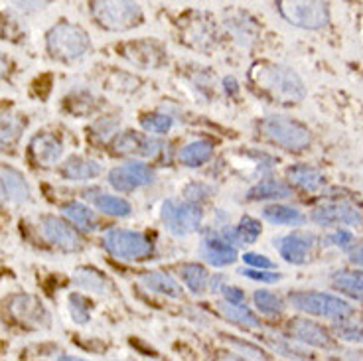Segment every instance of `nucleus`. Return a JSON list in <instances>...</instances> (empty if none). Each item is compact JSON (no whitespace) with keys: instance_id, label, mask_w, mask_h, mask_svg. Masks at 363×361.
Returning a JSON list of instances; mask_svg holds the SVG:
<instances>
[{"instance_id":"49530a36","label":"nucleus","mask_w":363,"mask_h":361,"mask_svg":"<svg viewBox=\"0 0 363 361\" xmlns=\"http://www.w3.org/2000/svg\"><path fill=\"white\" fill-rule=\"evenodd\" d=\"M345 361H363V355L359 352H347Z\"/></svg>"},{"instance_id":"f8f14e48","label":"nucleus","mask_w":363,"mask_h":361,"mask_svg":"<svg viewBox=\"0 0 363 361\" xmlns=\"http://www.w3.org/2000/svg\"><path fill=\"white\" fill-rule=\"evenodd\" d=\"M312 221L318 226H362L363 216L347 204H324L312 211Z\"/></svg>"},{"instance_id":"6ab92c4d","label":"nucleus","mask_w":363,"mask_h":361,"mask_svg":"<svg viewBox=\"0 0 363 361\" xmlns=\"http://www.w3.org/2000/svg\"><path fill=\"white\" fill-rule=\"evenodd\" d=\"M201 257L213 265V267H225L237 259V249L227 241H219V239H208L201 243Z\"/></svg>"},{"instance_id":"09e8293b","label":"nucleus","mask_w":363,"mask_h":361,"mask_svg":"<svg viewBox=\"0 0 363 361\" xmlns=\"http://www.w3.org/2000/svg\"><path fill=\"white\" fill-rule=\"evenodd\" d=\"M57 361H85L82 357H75V355H60V360Z\"/></svg>"},{"instance_id":"423d86ee","label":"nucleus","mask_w":363,"mask_h":361,"mask_svg":"<svg viewBox=\"0 0 363 361\" xmlns=\"http://www.w3.org/2000/svg\"><path fill=\"white\" fill-rule=\"evenodd\" d=\"M93 16L109 30H128L140 24L143 9L136 2H93Z\"/></svg>"},{"instance_id":"ea45409f","label":"nucleus","mask_w":363,"mask_h":361,"mask_svg":"<svg viewBox=\"0 0 363 361\" xmlns=\"http://www.w3.org/2000/svg\"><path fill=\"white\" fill-rule=\"evenodd\" d=\"M115 128H117V123H115L113 118H105V121H99V123L93 127V133H95V136L107 140V138L115 133Z\"/></svg>"},{"instance_id":"393cba45","label":"nucleus","mask_w":363,"mask_h":361,"mask_svg":"<svg viewBox=\"0 0 363 361\" xmlns=\"http://www.w3.org/2000/svg\"><path fill=\"white\" fill-rule=\"evenodd\" d=\"M263 217L267 221H271L274 226H302L304 223V216L298 209L289 208V206H269L263 209Z\"/></svg>"},{"instance_id":"a19ab883","label":"nucleus","mask_w":363,"mask_h":361,"mask_svg":"<svg viewBox=\"0 0 363 361\" xmlns=\"http://www.w3.org/2000/svg\"><path fill=\"white\" fill-rule=\"evenodd\" d=\"M221 292H223V296H225L227 304H243V300H245L243 290L237 289V287H223Z\"/></svg>"},{"instance_id":"79ce46f5","label":"nucleus","mask_w":363,"mask_h":361,"mask_svg":"<svg viewBox=\"0 0 363 361\" xmlns=\"http://www.w3.org/2000/svg\"><path fill=\"white\" fill-rule=\"evenodd\" d=\"M328 241H330V243H334V245H342V247H345V245L354 241V237H352V233H350V231H344V229H340V231H336L334 235H330V239H328Z\"/></svg>"},{"instance_id":"5701e85b","label":"nucleus","mask_w":363,"mask_h":361,"mask_svg":"<svg viewBox=\"0 0 363 361\" xmlns=\"http://www.w3.org/2000/svg\"><path fill=\"white\" fill-rule=\"evenodd\" d=\"M223 235L229 243L251 245L261 235V223L253 217H243L239 226H235L233 229H227V231H223Z\"/></svg>"},{"instance_id":"c9c22d12","label":"nucleus","mask_w":363,"mask_h":361,"mask_svg":"<svg viewBox=\"0 0 363 361\" xmlns=\"http://www.w3.org/2000/svg\"><path fill=\"white\" fill-rule=\"evenodd\" d=\"M172 117L168 115H160V113H155V115H146V117L140 118V125L148 133H155V135H164L172 128Z\"/></svg>"},{"instance_id":"c756f323","label":"nucleus","mask_w":363,"mask_h":361,"mask_svg":"<svg viewBox=\"0 0 363 361\" xmlns=\"http://www.w3.org/2000/svg\"><path fill=\"white\" fill-rule=\"evenodd\" d=\"M62 211L65 213V217L72 219V223H75L77 227H82L85 231H93V229H95V213H93L87 206L79 204V201L65 204Z\"/></svg>"},{"instance_id":"de8ad7c7","label":"nucleus","mask_w":363,"mask_h":361,"mask_svg":"<svg viewBox=\"0 0 363 361\" xmlns=\"http://www.w3.org/2000/svg\"><path fill=\"white\" fill-rule=\"evenodd\" d=\"M225 89L227 91L231 89V91H233V93H235V91H237V82H235V79H233V77H227V79H225Z\"/></svg>"},{"instance_id":"8fccbe9b","label":"nucleus","mask_w":363,"mask_h":361,"mask_svg":"<svg viewBox=\"0 0 363 361\" xmlns=\"http://www.w3.org/2000/svg\"><path fill=\"white\" fill-rule=\"evenodd\" d=\"M4 198H6V191H4V186H2V182H0V204L4 201Z\"/></svg>"},{"instance_id":"c85d7f7f","label":"nucleus","mask_w":363,"mask_h":361,"mask_svg":"<svg viewBox=\"0 0 363 361\" xmlns=\"http://www.w3.org/2000/svg\"><path fill=\"white\" fill-rule=\"evenodd\" d=\"M180 272L182 280L188 284V289H190L191 292L201 294L203 290L208 289L209 274L201 265H198V262H186V265H182Z\"/></svg>"},{"instance_id":"bb28decb","label":"nucleus","mask_w":363,"mask_h":361,"mask_svg":"<svg viewBox=\"0 0 363 361\" xmlns=\"http://www.w3.org/2000/svg\"><path fill=\"white\" fill-rule=\"evenodd\" d=\"M213 145L209 140H194L180 150V160L186 166H200L211 158Z\"/></svg>"},{"instance_id":"20e7f679","label":"nucleus","mask_w":363,"mask_h":361,"mask_svg":"<svg viewBox=\"0 0 363 361\" xmlns=\"http://www.w3.org/2000/svg\"><path fill=\"white\" fill-rule=\"evenodd\" d=\"M91 48L89 34L82 26L69 22H62L48 32V50L55 57L62 60H75L87 54Z\"/></svg>"},{"instance_id":"c03bdc74","label":"nucleus","mask_w":363,"mask_h":361,"mask_svg":"<svg viewBox=\"0 0 363 361\" xmlns=\"http://www.w3.org/2000/svg\"><path fill=\"white\" fill-rule=\"evenodd\" d=\"M350 257H352V262H355V265H363V245H357L355 249H352Z\"/></svg>"},{"instance_id":"a878e982","label":"nucleus","mask_w":363,"mask_h":361,"mask_svg":"<svg viewBox=\"0 0 363 361\" xmlns=\"http://www.w3.org/2000/svg\"><path fill=\"white\" fill-rule=\"evenodd\" d=\"M24 127H26V121L10 113H2L0 115V148H9L14 145L22 135Z\"/></svg>"},{"instance_id":"58836bf2","label":"nucleus","mask_w":363,"mask_h":361,"mask_svg":"<svg viewBox=\"0 0 363 361\" xmlns=\"http://www.w3.org/2000/svg\"><path fill=\"white\" fill-rule=\"evenodd\" d=\"M241 274H245L247 279L261 280V282H277V280H281V274H277V272L257 271V269H243Z\"/></svg>"},{"instance_id":"0eeeda50","label":"nucleus","mask_w":363,"mask_h":361,"mask_svg":"<svg viewBox=\"0 0 363 361\" xmlns=\"http://www.w3.org/2000/svg\"><path fill=\"white\" fill-rule=\"evenodd\" d=\"M279 12L289 24L306 30H320L330 22V9L324 2H279Z\"/></svg>"},{"instance_id":"37998d69","label":"nucleus","mask_w":363,"mask_h":361,"mask_svg":"<svg viewBox=\"0 0 363 361\" xmlns=\"http://www.w3.org/2000/svg\"><path fill=\"white\" fill-rule=\"evenodd\" d=\"M211 361H253L245 357V355H239L235 352H218L213 355V360Z\"/></svg>"},{"instance_id":"9b49d317","label":"nucleus","mask_w":363,"mask_h":361,"mask_svg":"<svg viewBox=\"0 0 363 361\" xmlns=\"http://www.w3.org/2000/svg\"><path fill=\"white\" fill-rule=\"evenodd\" d=\"M10 314L16 322L28 326V328H34V330L45 328L50 322V314H48L44 304L30 294H18V296L12 298Z\"/></svg>"},{"instance_id":"39448f33","label":"nucleus","mask_w":363,"mask_h":361,"mask_svg":"<svg viewBox=\"0 0 363 361\" xmlns=\"http://www.w3.org/2000/svg\"><path fill=\"white\" fill-rule=\"evenodd\" d=\"M103 247L123 261H140L152 253V243L146 235L128 229H111L103 237Z\"/></svg>"},{"instance_id":"f257e3e1","label":"nucleus","mask_w":363,"mask_h":361,"mask_svg":"<svg viewBox=\"0 0 363 361\" xmlns=\"http://www.w3.org/2000/svg\"><path fill=\"white\" fill-rule=\"evenodd\" d=\"M249 77L259 89L279 103H298L306 97L304 82L298 73L286 65L263 62L253 65Z\"/></svg>"},{"instance_id":"ddd939ff","label":"nucleus","mask_w":363,"mask_h":361,"mask_svg":"<svg viewBox=\"0 0 363 361\" xmlns=\"http://www.w3.org/2000/svg\"><path fill=\"white\" fill-rule=\"evenodd\" d=\"M289 332H291L294 342L304 343V345H312V348H320V350H332L334 348V338L316 322L302 320V318L292 320L291 326H289Z\"/></svg>"},{"instance_id":"cd10ccee","label":"nucleus","mask_w":363,"mask_h":361,"mask_svg":"<svg viewBox=\"0 0 363 361\" xmlns=\"http://www.w3.org/2000/svg\"><path fill=\"white\" fill-rule=\"evenodd\" d=\"M332 282L345 294L363 300V271H340L334 274Z\"/></svg>"},{"instance_id":"473e14b6","label":"nucleus","mask_w":363,"mask_h":361,"mask_svg":"<svg viewBox=\"0 0 363 361\" xmlns=\"http://www.w3.org/2000/svg\"><path fill=\"white\" fill-rule=\"evenodd\" d=\"M253 300H255V306L259 308L263 314L272 316V314H281L282 312V300L277 296V294L269 292V290H257Z\"/></svg>"},{"instance_id":"b1692460","label":"nucleus","mask_w":363,"mask_h":361,"mask_svg":"<svg viewBox=\"0 0 363 361\" xmlns=\"http://www.w3.org/2000/svg\"><path fill=\"white\" fill-rule=\"evenodd\" d=\"M219 312H221L229 322L241 326V328H249V330L261 328L259 318L255 316L253 310L247 308L245 304H227V302H221V304H219Z\"/></svg>"},{"instance_id":"aec40b11","label":"nucleus","mask_w":363,"mask_h":361,"mask_svg":"<svg viewBox=\"0 0 363 361\" xmlns=\"http://www.w3.org/2000/svg\"><path fill=\"white\" fill-rule=\"evenodd\" d=\"M140 282L145 284L146 289L152 290V292H158V294H166V296L170 298L182 296V287L170 277V274H166V272H145V274L140 277Z\"/></svg>"},{"instance_id":"f704fd0d","label":"nucleus","mask_w":363,"mask_h":361,"mask_svg":"<svg viewBox=\"0 0 363 361\" xmlns=\"http://www.w3.org/2000/svg\"><path fill=\"white\" fill-rule=\"evenodd\" d=\"M334 334L340 340L350 343H363V326L357 322H340L334 326Z\"/></svg>"},{"instance_id":"9d476101","label":"nucleus","mask_w":363,"mask_h":361,"mask_svg":"<svg viewBox=\"0 0 363 361\" xmlns=\"http://www.w3.org/2000/svg\"><path fill=\"white\" fill-rule=\"evenodd\" d=\"M155 180L152 170L143 162H127L109 172V184L118 191H133Z\"/></svg>"},{"instance_id":"4468645a","label":"nucleus","mask_w":363,"mask_h":361,"mask_svg":"<svg viewBox=\"0 0 363 361\" xmlns=\"http://www.w3.org/2000/svg\"><path fill=\"white\" fill-rule=\"evenodd\" d=\"M158 150H160V143L135 130H127L115 140V152L127 154V156H155Z\"/></svg>"},{"instance_id":"a211bd4d","label":"nucleus","mask_w":363,"mask_h":361,"mask_svg":"<svg viewBox=\"0 0 363 361\" xmlns=\"http://www.w3.org/2000/svg\"><path fill=\"white\" fill-rule=\"evenodd\" d=\"M62 174L67 180L73 182L91 180L101 174V164L91 158H83V156H72L65 160V164H62Z\"/></svg>"},{"instance_id":"6e6552de","label":"nucleus","mask_w":363,"mask_h":361,"mask_svg":"<svg viewBox=\"0 0 363 361\" xmlns=\"http://www.w3.org/2000/svg\"><path fill=\"white\" fill-rule=\"evenodd\" d=\"M162 217L164 226L176 237L194 233L201 223V211L198 206H194L190 201L182 204L176 199H168L162 204Z\"/></svg>"},{"instance_id":"412c9836","label":"nucleus","mask_w":363,"mask_h":361,"mask_svg":"<svg viewBox=\"0 0 363 361\" xmlns=\"http://www.w3.org/2000/svg\"><path fill=\"white\" fill-rule=\"evenodd\" d=\"M286 176H289V180H291L294 186H298V188H302V190L306 191H316L318 188L324 184V176H322L316 168L306 166V164H298V166L289 168Z\"/></svg>"},{"instance_id":"7ed1b4c3","label":"nucleus","mask_w":363,"mask_h":361,"mask_svg":"<svg viewBox=\"0 0 363 361\" xmlns=\"http://www.w3.org/2000/svg\"><path fill=\"white\" fill-rule=\"evenodd\" d=\"M259 128L271 143L282 146L286 150H304L312 143L308 128L292 118L272 115V117L263 118Z\"/></svg>"},{"instance_id":"1a4fd4ad","label":"nucleus","mask_w":363,"mask_h":361,"mask_svg":"<svg viewBox=\"0 0 363 361\" xmlns=\"http://www.w3.org/2000/svg\"><path fill=\"white\" fill-rule=\"evenodd\" d=\"M40 231H42V235L50 243L55 245L62 251H67V253L79 251L83 247L79 233L73 227L67 226L65 221L54 216H44L40 219Z\"/></svg>"},{"instance_id":"dca6fc26","label":"nucleus","mask_w":363,"mask_h":361,"mask_svg":"<svg viewBox=\"0 0 363 361\" xmlns=\"http://www.w3.org/2000/svg\"><path fill=\"white\" fill-rule=\"evenodd\" d=\"M310 249H312V239L302 233L286 235L279 245V253L282 259L292 265H302L308 261Z\"/></svg>"},{"instance_id":"e433bc0d","label":"nucleus","mask_w":363,"mask_h":361,"mask_svg":"<svg viewBox=\"0 0 363 361\" xmlns=\"http://www.w3.org/2000/svg\"><path fill=\"white\" fill-rule=\"evenodd\" d=\"M75 280H77L82 287H85V289H89V290H95V292H103L105 287H107V282H105V279L101 277L99 272L89 271V269H82V271H77Z\"/></svg>"},{"instance_id":"4c0bfd02","label":"nucleus","mask_w":363,"mask_h":361,"mask_svg":"<svg viewBox=\"0 0 363 361\" xmlns=\"http://www.w3.org/2000/svg\"><path fill=\"white\" fill-rule=\"evenodd\" d=\"M243 261L253 267L257 271H267V269H272V262L264 257V255H257V253H245L243 255Z\"/></svg>"},{"instance_id":"f03ea898","label":"nucleus","mask_w":363,"mask_h":361,"mask_svg":"<svg viewBox=\"0 0 363 361\" xmlns=\"http://www.w3.org/2000/svg\"><path fill=\"white\" fill-rule=\"evenodd\" d=\"M289 300L296 310L318 318H330L342 322L354 314V308L350 306V302L328 292H292Z\"/></svg>"},{"instance_id":"72a5a7b5","label":"nucleus","mask_w":363,"mask_h":361,"mask_svg":"<svg viewBox=\"0 0 363 361\" xmlns=\"http://www.w3.org/2000/svg\"><path fill=\"white\" fill-rule=\"evenodd\" d=\"M69 314L77 324H87L91 318V304L89 300L77 292H73L69 296Z\"/></svg>"},{"instance_id":"7c9ffc66","label":"nucleus","mask_w":363,"mask_h":361,"mask_svg":"<svg viewBox=\"0 0 363 361\" xmlns=\"http://www.w3.org/2000/svg\"><path fill=\"white\" fill-rule=\"evenodd\" d=\"M95 206L99 211L107 213V216L115 217H127L133 208L127 199L117 198V196H109V194H101L99 198H95Z\"/></svg>"},{"instance_id":"4be33fe9","label":"nucleus","mask_w":363,"mask_h":361,"mask_svg":"<svg viewBox=\"0 0 363 361\" xmlns=\"http://www.w3.org/2000/svg\"><path fill=\"white\" fill-rule=\"evenodd\" d=\"M291 196L292 188L281 180L259 182L257 186H253L251 190L247 191V198L253 199V201H259V199H284L291 198Z\"/></svg>"},{"instance_id":"2eb2a0df","label":"nucleus","mask_w":363,"mask_h":361,"mask_svg":"<svg viewBox=\"0 0 363 361\" xmlns=\"http://www.w3.org/2000/svg\"><path fill=\"white\" fill-rule=\"evenodd\" d=\"M30 152L38 164L54 166L60 162V158L64 154V146L54 135H38L34 136V140L30 145Z\"/></svg>"},{"instance_id":"f3484780","label":"nucleus","mask_w":363,"mask_h":361,"mask_svg":"<svg viewBox=\"0 0 363 361\" xmlns=\"http://www.w3.org/2000/svg\"><path fill=\"white\" fill-rule=\"evenodd\" d=\"M0 182L4 186L6 196L12 201L22 204L30 198V186H28L26 178L18 170H14L12 166H0Z\"/></svg>"},{"instance_id":"a18cd8bd","label":"nucleus","mask_w":363,"mask_h":361,"mask_svg":"<svg viewBox=\"0 0 363 361\" xmlns=\"http://www.w3.org/2000/svg\"><path fill=\"white\" fill-rule=\"evenodd\" d=\"M6 70H9V60H6V55L0 52V77L6 73Z\"/></svg>"},{"instance_id":"2f4dec72","label":"nucleus","mask_w":363,"mask_h":361,"mask_svg":"<svg viewBox=\"0 0 363 361\" xmlns=\"http://www.w3.org/2000/svg\"><path fill=\"white\" fill-rule=\"evenodd\" d=\"M267 343L271 345L272 350L277 353H281L284 357H289V360H294V361H306L310 360V355L306 353V350H302L300 345L294 343V340H284V338H267Z\"/></svg>"}]
</instances>
